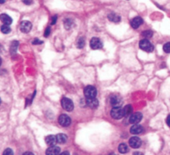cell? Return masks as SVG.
Masks as SVG:
<instances>
[{
	"label": "cell",
	"mask_w": 170,
	"mask_h": 155,
	"mask_svg": "<svg viewBox=\"0 0 170 155\" xmlns=\"http://www.w3.org/2000/svg\"><path fill=\"white\" fill-rule=\"evenodd\" d=\"M84 94H85V97L87 98H94V97H96V88L94 86H87L84 89Z\"/></svg>",
	"instance_id": "obj_1"
},
{
	"label": "cell",
	"mask_w": 170,
	"mask_h": 155,
	"mask_svg": "<svg viewBox=\"0 0 170 155\" xmlns=\"http://www.w3.org/2000/svg\"><path fill=\"white\" fill-rule=\"evenodd\" d=\"M140 47L142 50L149 53L152 52L153 50V46L150 43V40H148V39L142 40L140 42Z\"/></svg>",
	"instance_id": "obj_2"
},
{
	"label": "cell",
	"mask_w": 170,
	"mask_h": 155,
	"mask_svg": "<svg viewBox=\"0 0 170 155\" xmlns=\"http://www.w3.org/2000/svg\"><path fill=\"white\" fill-rule=\"evenodd\" d=\"M110 115L112 116V118L115 120H120L122 117H124V111L123 108H121L120 106H115L112 108L110 111Z\"/></svg>",
	"instance_id": "obj_3"
},
{
	"label": "cell",
	"mask_w": 170,
	"mask_h": 155,
	"mask_svg": "<svg viewBox=\"0 0 170 155\" xmlns=\"http://www.w3.org/2000/svg\"><path fill=\"white\" fill-rule=\"evenodd\" d=\"M61 106L63 107L64 110L67 112H71L74 109V104L71 99L67 97H64L61 99Z\"/></svg>",
	"instance_id": "obj_4"
},
{
	"label": "cell",
	"mask_w": 170,
	"mask_h": 155,
	"mask_svg": "<svg viewBox=\"0 0 170 155\" xmlns=\"http://www.w3.org/2000/svg\"><path fill=\"white\" fill-rule=\"evenodd\" d=\"M90 48L92 49H101L103 47V43H102V41L99 38L93 37L92 39L90 40Z\"/></svg>",
	"instance_id": "obj_5"
},
{
	"label": "cell",
	"mask_w": 170,
	"mask_h": 155,
	"mask_svg": "<svg viewBox=\"0 0 170 155\" xmlns=\"http://www.w3.org/2000/svg\"><path fill=\"white\" fill-rule=\"evenodd\" d=\"M58 122L61 126H64V127H67L71 125V118L68 116V115H65V114H62L59 116L58 118Z\"/></svg>",
	"instance_id": "obj_6"
},
{
	"label": "cell",
	"mask_w": 170,
	"mask_h": 155,
	"mask_svg": "<svg viewBox=\"0 0 170 155\" xmlns=\"http://www.w3.org/2000/svg\"><path fill=\"white\" fill-rule=\"evenodd\" d=\"M123 103V100L121 98L120 95H113L110 97V104L113 106L114 107L115 106H121Z\"/></svg>",
	"instance_id": "obj_7"
},
{
	"label": "cell",
	"mask_w": 170,
	"mask_h": 155,
	"mask_svg": "<svg viewBox=\"0 0 170 155\" xmlns=\"http://www.w3.org/2000/svg\"><path fill=\"white\" fill-rule=\"evenodd\" d=\"M129 144H130V147H132L133 148H140L141 145H142V141L139 137H132V138L130 139L129 140Z\"/></svg>",
	"instance_id": "obj_8"
},
{
	"label": "cell",
	"mask_w": 170,
	"mask_h": 155,
	"mask_svg": "<svg viewBox=\"0 0 170 155\" xmlns=\"http://www.w3.org/2000/svg\"><path fill=\"white\" fill-rule=\"evenodd\" d=\"M32 23L28 21H23L20 24V30L22 32L27 33L29 32L32 29Z\"/></svg>",
	"instance_id": "obj_9"
},
{
	"label": "cell",
	"mask_w": 170,
	"mask_h": 155,
	"mask_svg": "<svg viewBox=\"0 0 170 155\" xmlns=\"http://www.w3.org/2000/svg\"><path fill=\"white\" fill-rule=\"evenodd\" d=\"M143 118V115L140 112H136L134 114H131L130 117V123L131 124H138Z\"/></svg>",
	"instance_id": "obj_10"
},
{
	"label": "cell",
	"mask_w": 170,
	"mask_h": 155,
	"mask_svg": "<svg viewBox=\"0 0 170 155\" xmlns=\"http://www.w3.org/2000/svg\"><path fill=\"white\" fill-rule=\"evenodd\" d=\"M143 20L142 19L140 16H136V17H134V18L132 19L130 24H131V26H132L133 28L136 29L138 27H140V26L143 24Z\"/></svg>",
	"instance_id": "obj_11"
},
{
	"label": "cell",
	"mask_w": 170,
	"mask_h": 155,
	"mask_svg": "<svg viewBox=\"0 0 170 155\" xmlns=\"http://www.w3.org/2000/svg\"><path fill=\"white\" fill-rule=\"evenodd\" d=\"M86 103H87V105L89 107L93 109L96 108L97 106H99V101L96 97H94V98H87Z\"/></svg>",
	"instance_id": "obj_12"
},
{
	"label": "cell",
	"mask_w": 170,
	"mask_h": 155,
	"mask_svg": "<svg viewBox=\"0 0 170 155\" xmlns=\"http://www.w3.org/2000/svg\"><path fill=\"white\" fill-rule=\"evenodd\" d=\"M61 149L59 147L57 146H50L49 148H47L46 151V154L47 155H57L60 154Z\"/></svg>",
	"instance_id": "obj_13"
},
{
	"label": "cell",
	"mask_w": 170,
	"mask_h": 155,
	"mask_svg": "<svg viewBox=\"0 0 170 155\" xmlns=\"http://www.w3.org/2000/svg\"><path fill=\"white\" fill-rule=\"evenodd\" d=\"M45 142L48 146H54L57 143V135H48L45 138Z\"/></svg>",
	"instance_id": "obj_14"
},
{
	"label": "cell",
	"mask_w": 170,
	"mask_h": 155,
	"mask_svg": "<svg viewBox=\"0 0 170 155\" xmlns=\"http://www.w3.org/2000/svg\"><path fill=\"white\" fill-rule=\"evenodd\" d=\"M143 126L140 125H137V124H134V125L130 128V133L133 135H139L143 132Z\"/></svg>",
	"instance_id": "obj_15"
},
{
	"label": "cell",
	"mask_w": 170,
	"mask_h": 155,
	"mask_svg": "<svg viewBox=\"0 0 170 155\" xmlns=\"http://www.w3.org/2000/svg\"><path fill=\"white\" fill-rule=\"evenodd\" d=\"M0 20H1V22L4 23V24L8 25V26L11 25L12 22H13V19L8 14H5V13H3V14L0 15Z\"/></svg>",
	"instance_id": "obj_16"
},
{
	"label": "cell",
	"mask_w": 170,
	"mask_h": 155,
	"mask_svg": "<svg viewBox=\"0 0 170 155\" xmlns=\"http://www.w3.org/2000/svg\"><path fill=\"white\" fill-rule=\"evenodd\" d=\"M108 19L110 20V22H120V16L116 14V13H110L108 15Z\"/></svg>",
	"instance_id": "obj_17"
},
{
	"label": "cell",
	"mask_w": 170,
	"mask_h": 155,
	"mask_svg": "<svg viewBox=\"0 0 170 155\" xmlns=\"http://www.w3.org/2000/svg\"><path fill=\"white\" fill-rule=\"evenodd\" d=\"M124 111V116H129L132 114V111H133V108H132V106L131 105H127L125 106L123 108Z\"/></svg>",
	"instance_id": "obj_18"
},
{
	"label": "cell",
	"mask_w": 170,
	"mask_h": 155,
	"mask_svg": "<svg viewBox=\"0 0 170 155\" xmlns=\"http://www.w3.org/2000/svg\"><path fill=\"white\" fill-rule=\"evenodd\" d=\"M57 143L59 144H65L67 140V136L65 134H58L57 135Z\"/></svg>",
	"instance_id": "obj_19"
},
{
	"label": "cell",
	"mask_w": 170,
	"mask_h": 155,
	"mask_svg": "<svg viewBox=\"0 0 170 155\" xmlns=\"http://www.w3.org/2000/svg\"><path fill=\"white\" fill-rule=\"evenodd\" d=\"M17 47H18V42H17V40L13 41L10 46V52L12 55H14V54H15V53L17 52Z\"/></svg>",
	"instance_id": "obj_20"
},
{
	"label": "cell",
	"mask_w": 170,
	"mask_h": 155,
	"mask_svg": "<svg viewBox=\"0 0 170 155\" xmlns=\"http://www.w3.org/2000/svg\"><path fill=\"white\" fill-rule=\"evenodd\" d=\"M118 150H119L120 154H126L127 152L129 151V148H128V146L125 144H120L119 145Z\"/></svg>",
	"instance_id": "obj_21"
},
{
	"label": "cell",
	"mask_w": 170,
	"mask_h": 155,
	"mask_svg": "<svg viewBox=\"0 0 170 155\" xmlns=\"http://www.w3.org/2000/svg\"><path fill=\"white\" fill-rule=\"evenodd\" d=\"M74 26V22L72 20H71V19L65 20V22H64V26H65V29L70 30L71 28H72V26Z\"/></svg>",
	"instance_id": "obj_22"
},
{
	"label": "cell",
	"mask_w": 170,
	"mask_h": 155,
	"mask_svg": "<svg viewBox=\"0 0 170 155\" xmlns=\"http://www.w3.org/2000/svg\"><path fill=\"white\" fill-rule=\"evenodd\" d=\"M141 35H142L143 38L150 39V38H151L153 36V32L151 31H143V32L141 33Z\"/></svg>",
	"instance_id": "obj_23"
},
{
	"label": "cell",
	"mask_w": 170,
	"mask_h": 155,
	"mask_svg": "<svg viewBox=\"0 0 170 155\" xmlns=\"http://www.w3.org/2000/svg\"><path fill=\"white\" fill-rule=\"evenodd\" d=\"M1 31L4 34H8V33H9L11 31V28L9 27L8 25H5L4 24V26H1Z\"/></svg>",
	"instance_id": "obj_24"
},
{
	"label": "cell",
	"mask_w": 170,
	"mask_h": 155,
	"mask_svg": "<svg viewBox=\"0 0 170 155\" xmlns=\"http://www.w3.org/2000/svg\"><path fill=\"white\" fill-rule=\"evenodd\" d=\"M84 46H85V39H84L83 37H80L78 40V41H77V48L82 49Z\"/></svg>",
	"instance_id": "obj_25"
},
{
	"label": "cell",
	"mask_w": 170,
	"mask_h": 155,
	"mask_svg": "<svg viewBox=\"0 0 170 155\" xmlns=\"http://www.w3.org/2000/svg\"><path fill=\"white\" fill-rule=\"evenodd\" d=\"M163 51L166 53H170V42L166 43L163 46Z\"/></svg>",
	"instance_id": "obj_26"
},
{
	"label": "cell",
	"mask_w": 170,
	"mask_h": 155,
	"mask_svg": "<svg viewBox=\"0 0 170 155\" xmlns=\"http://www.w3.org/2000/svg\"><path fill=\"white\" fill-rule=\"evenodd\" d=\"M4 155H13L14 154V152L13 150L11 149V148H7V149H5L4 152Z\"/></svg>",
	"instance_id": "obj_27"
},
{
	"label": "cell",
	"mask_w": 170,
	"mask_h": 155,
	"mask_svg": "<svg viewBox=\"0 0 170 155\" xmlns=\"http://www.w3.org/2000/svg\"><path fill=\"white\" fill-rule=\"evenodd\" d=\"M50 33H51V28L48 26V27L46 28V31H45V33H44V36H45V37H47V36L50 35Z\"/></svg>",
	"instance_id": "obj_28"
},
{
	"label": "cell",
	"mask_w": 170,
	"mask_h": 155,
	"mask_svg": "<svg viewBox=\"0 0 170 155\" xmlns=\"http://www.w3.org/2000/svg\"><path fill=\"white\" fill-rule=\"evenodd\" d=\"M32 43H33V45H40V44H42V41L38 39H35L34 40H33Z\"/></svg>",
	"instance_id": "obj_29"
},
{
	"label": "cell",
	"mask_w": 170,
	"mask_h": 155,
	"mask_svg": "<svg viewBox=\"0 0 170 155\" xmlns=\"http://www.w3.org/2000/svg\"><path fill=\"white\" fill-rule=\"evenodd\" d=\"M23 3L26 5H31L32 3H33V0H23Z\"/></svg>",
	"instance_id": "obj_30"
},
{
	"label": "cell",
	"mask_w": 170,
	"mask_h": 155,
	"mask_svg": "<svg viewBox=\"0 0 170 155\" xmlns=\"http://www.w3.org/2000/svg\"><path fill=\"white\" fill-rule=\"evenodd\" d=\"M57 16L55 15V16L52 18V25H55L56 22H57Z\"/></svg>",
	"instance_id": "obj_31"
},
{
	"label": "cell",
	"mask_w": 170,
	"mask_h": 155,
	"mask_svg": "<svg viewBox=\"0 0 170 155\" xmlns=\"http://www.w3.org/2000/svg\"><path fill=\"white\" fill-rule=\"evenodd\" d=\"M166 123H167V125H168V126L170 127V115H168V117H167Z\"/></svg>",
	"instance_id": "obj_32"
},
{
	"label": "cell",
	"mask_w": 170,
	"mask_h": 155,
	"mask_svg": "<svg viewBox=\"0 0 170 155\" xmlns=\"http://www.w3.org/2000/svg\"><path fill=\"white\" fill-rule=\"evenodd\" d=\"M24 155H26V154H27V155H28V154L33 155V153H29V152H27V153H24Z\"/></svg>",
	"instance_id": "obj_33"
},
{
	"label": "cell",
	"mask_w": 170,
	"mask_h": 155,
	"mask_svg": "<svg viewBox=\"0 0 170 155\" xmlns=\"http://www.w3.org/2000/svg\"><path fill=\"white\" fill-rule=\"evenodd\" d=\"M65 154H69V153L68 152H64V153H62V154H61V155H65Z\"/></svg>",
	"instance_id": "obj_34"
},
{
	"label": "cell",
	"mask_w": 170,
	"mask_h": 155,
	"mask_svg": "<svg viewBox=\"0 0 170 155\" xmlns=\"http://www.w3.org/2000/svg\"><path fill=\"white\" fill-rule=\"evenodd\" d=\"M6 2V0H0V4H3Z\"/></svg>",
	"instance_id": "obj_35"
},
{
	"label": "cell",
	"mask_w": 170,
	"mask_h": 155,
	"mask_svg": "<svg viewBox=\"0 0 170 155\" xmlns=\"http://www.w3.org/2000/svg\"><path fill=\"white\" fill-rule=\"evenodd\" d=\"M1 64H2V59L0 58V65H1Z\"/></svg>",
	"instance_id": "obj_36"
},
{
	"label": "cell",
	"mask_w": 170,
	"mask_h": 155,
	"mask_svg": "<svg viewBox=\"0 0 170 155\" xmlns=\"http://www.w3.org/2000/svg\"><path fill=\"white\" fill-rule=\"evenodd\" d=\"M0 104H1V98H0Z\"/></svg>",
	"instance_id": "obj_37"
}]
</instances>
